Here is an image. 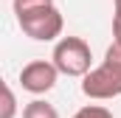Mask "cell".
Listing matches in <instances>:
<instances>
[{
  "label": "cell",
  "mask_w": 121,
  "mask_h": 118,
  "mask_svg": "<svg viewBox=\"0 0 121 118\" xmlns=\"http://www.w3.org/2000/svg\"><path fill=\"white\" fill-rule=\"evenodd\" d=\"M82 93L93 101H110L121 96V45L113 42L101 65H96L90 73L82 79Z\"/></svg>",
  "instance_id": "obj_1"
},
{
  "label": "cell",
  "mask_w": 121,
  "mask_h": 118,
  "mask_svg": "<svg viewBox=\"0 0 121 118\" xmlns=\"http://www.w3.org/2000/svg\"><path fill=\"white\" fill-rule=\"evenodd\" d=\"M51 62L56 65V70H59L62 76L85 79L93 70V51H90V45L82 37H62L59 42L54 45Z\"/></svg>",
  "instance_id": "obj_2"
},
{
  "label": "cell",
  "mask_w": 121,
  "mask_h": 118,
  "mask_svg": "<svg viewBox=\"0 0 121 118\" xmlns=\"http://www.w3.org/2000/svg\"><path fill=\"white\" fill-rule=\"evenodd\" d=\"M17 25L34 42H54V39L59 42L62 28H65V17L56 6H42V8H34L28 14L17 17Z\"/></svg>",
  "instance_id": "obj_3"
},
{
  "label": "cell",
  "mask_w": 121,
  "mask_h": 118,
  "mask_svg": "<svg viewBox=\"0 0 121 118\" xmlns=\"http://www.w3.org/2000/svg\"><path fill=\"white\" fill-rule=\"evenodd\" d=\"M56 79H59V70L51 59H31L20 70V87L34 93V96H42V93L54 90Z\"/></svg>",
  "instance_id": "obj_4"
},
{
  "label": "cell",
  "mask_w": 121,
  "mask_h": 118,
  "mask_svg": "<svg viewBox=\"0 0 121 118\" xmlns=\"http://www.w3.org/2000/svg\"><path fill=\"white\" fill-rule=\"evenodd\" d=\"M23 118H59V113H56L54 104H48L42 98H34L23 107Z\"/></svg>",
  "instance_id": "obj_5"
},
{
  "label": "cell",
  "mask_w": 121,
  "mask_h": 118,
  "mask_svg": "<svg viewBox=\"0 0 121 118\" xmlns=\"http://www.w3.org/2000/svg\"><path fill=\"white\" fill-rule=\"evenodd\" d=\"M42 6H54V0H11V8H14L17 17L28 14L34 8H42Z\"/></svg>",
  "instance_id": "obj_6"
},
{
  "label": "cell",
  "mask_w": 121,
  "mask_h": 118,
  "mask_svg": "<svg viewBox=\"0 0 121 118\" xmlns=\"http://www.w3.org/2000/svg\"><path fill=\"white\" fill-rule=\"evenodd\" d=\"M70 118H113V113L107 107H101V104H87V107L76 110Z\"/></svg>",
  "instance_id": "obj_7"
},
{
  "label": "cell",
  "mask_w": 121,
  "mask_h": 118,
  "mask_svg": "<svg viewBox=\"0 0 121 118\" xmlns=\"http://www.w3.org/2000/svg\"><path fill=\"white\" fill-rule=\"evenodd\" d=\"M17 115V98H14V90L9 84H3V113L0 118H14Z\"/></svg>",
  "instance_id": "obj_8"
},
{
  "label": "cell",
  "mask_w": 121,
  "mask_h": 118,
  "mask_svg": "<svg viewBox=\"0 0 121 118\" xmlns=\"http://www.w3.org/2000/svg\"><path fill=\"white\" fill-rule=\"evenodd\" d=\"M116 11H113V42L121 45V0H113Z\"/></svg>",
  "instance_id": "obj_9"
}]
</instances>
